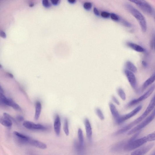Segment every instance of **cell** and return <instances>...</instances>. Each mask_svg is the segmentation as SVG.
I'll use <instances>...</instances> for the list:
<instances>
[{
  "instance_id": "6da1fadb",
  "label": "cell",
  "mask_w": 155,
  "mask_h": 155,
  "mask_svg": "<svg viewBox=\"0 0 155 155\" xmlns=\"http://www.w3.org/2000/svg\"><path fill=\"white\" fill-rule=\"evenodd\" d=\"M155 107V95L151 99L147 108L143 113L137 119L131 122L129 124L124 126L122 128L118 130L116 133L117 135L123 134L132 129L137 125L144 120L153 110Z\"/></svg>"
},
{
  "instance_id": "7a4b0ae2",
  "label": "cell",
  "mask_w": 155,
  "mask_h": 155,
  "mask_svg": "<svg viewBox=\"0 0 155 155\" xmlns=\"http://www.w3.org/2000/svg\"><path fill=\"white\" fill-rule=\"evenodd\" d=\"M125 6L127 10L139 22L142 31L144 32H146L147 30V23L143 15L137 9L129 4H125Z\"/></svg>"
},
{
  "instance_id": "3957f363",
  "label": "cell",
  "mask_w": 155,
  "mask_h": 155,
  "mask_svg": "<svg viewBox=\"0 0 155 155\" xmlns=\"http://www.w3.org/2000/svg\"><path fill=\"white\" fill-rule=\"evenodd\" d=\"M147 142L146 136L136 140L132 137L125 144L124 149L126 151H130L140 147Z\"/></svg>"
},
{
  "instance_id": "277c9868",
  "label": "cell",
  "mask_w": 155,
  "mask_h": 155,
  "mask_svg": "<svg viewBox=\"0 0 155 155\" xmlns=\"http://www.w3.org/2000/svg\"><path fill=\"white\" fill-rule=\"evenodd\" d=\"M155 117V109L150 115L145 118L139 124L131 130L128 133V135H131L137 132L148 125L154 119Z\"/></svg>"
},
{
  "instance_id": "5b68a950",
  "label": "cell",
  "mask_w": 155,
  "mask_h": 155,
  "mask_svg": "<svg viewBox=\"0 0 155 155\" xmlns=\"http://www.w3.org/2000/svg\"><path fill=\"white\" fill-rule=\"evenodd\" d=\"M155 89V84H153L146 92L137 98L134 99L127 105V107H131L138 104L149 97Z\"/></svg>"
},
{
  "instance_id": "8992f818",
  "label": "cell",
  "mask_w": 155,
  "mask_h": 155,
  "mask_svg": "<svg viewBox=\"0 0 155 155\" xmlns=\"http://www.w3.org/2000/svg\"><path fill=\"white\" fill-rule=\"evenodd\" d=\"M130 1L136 5L145 13L149 14L152 13L153 9L151 6L146 1L142 0H132Z\"/></svg>"
},
{
  "instance_id": "52a82bcc",
  "label": "cell",
  "mask_w": 155,
  "mask_h": 155,
  "mask_svg": "<svg viewBox=\"0 0 155 155\" xmlns=\"http://www.w3.org/2000/svg\"><path fill=\"white\" fill-rule=\"evenodd\" d=\"M0 100L1 103L12 107L16 111L18 112L22 111L21 108L19 105L15 103L12 99L6 97L3 93H1Z\"/></svg>"
},
{
  "instance_id": "ba28073f",
  "label": "cell",
  "mask_w": 155,
  "mask_h": 155,
  "mask_svg": "<svg viewBox=\"0 0 155 155\" xmlns=\"http://www.w3.org/2000/svg\"><path fill=\"white\" fill-rule=\"evenodd\" d=\"M142 108V105L139 106L135 108L130 113L124 115H121L119 118L116 121L117 124H121L125 121L130 119L134 116L137 114L141 110Z\"/></svg>"
},
{
  "instance_id": "9c48e42d",
  "label": "cell",
  "mask_w": 155,
  "mask_h": 155,
  "mask_svg": "<svg viewBox=\"0 0 155 155\" xmlns=\"http://www.w3.org/2000/svg\"><path fill=\"white\" fill-rule=\"evenodd\" d=\"M15 140L18 144L21 145H27L31 139L29 137L16 131L13 132Z\"/></svg>"
},
{
  "instance_id": "30bf717a",
  "label": "cell",
  "mask_w": 155,
  "mask_h": 155,
  "mask_svg": "<svg viewBox=\"0 0 155 155\" xmlns=\"http://www.w3.org/2000/svg\"><path fill=\"white\" fill-rule=\"evenodd\" d=\"M23 125L26 129L31 130L43 131L47 129L46 127L42 125L35 124L29 121H24Z\"/></svg>"
},
{
  "instance_id": "8fae6325",
  "label": "cell",
  "mask_w": 155,
  "mask_h": 155,
  "mask_svg": "<svg viewBox=\"0 0 155 155\" xmlns=\"http://www.w3.org/2000/svg\"><path fill=\"white\" fill-rule=\"evenodd\" d=\"M125 75L133 88L136 89L137 87V82L134 73L126 69L125 70Z\"/></svg>"
},
{
  "instance_id": "7c38bea8",
  "label": "cell",
  "mask_w": 155,
  "mask_h": 155,
  "mask_svg": "<svg viewBox=\"0 0 155 155\" xmlns=\"http://www.w3.org/2000/svg\"><path fill=\"white\" fill-rule=\"evenodd\" d=\"M154 145L153 144H151L140 148L133 152L131 155H144L152 148Z\"/></svg>"
},
{
  "instance_id": "4fadbf2b",
  "label": "cell",
  "mask_w": 155,
  "mask_h": 155,
  "mask_svg": "<svg viewBox=\"0 0 155 155\" xmlns=\"http://www.w3.org/2000/svg\"><path fill=\"white\" fill-rule=\"evenodd\" d=\"M28 145L42 149H45L47 148V145L39 141L30 139L29 140Z\"/></svg>"
},
{
  "instance_id": "5bb4252c",
  "label": "cell",
  "mask_w": 155,
  "mask_h": 155,
  "mask_svg": "<svg viewBox=\"0 0 155 155\" xmlns=\"http://www.w3.org/2000/svg\"><path fill=\"white\" fill-rule=\"evenodd\" d=\"M84 124L87 137L90 141L92 139V130L91 124L87 118H86L84 120Z\"/></svg>"
},
{
  "instance_id": "9a60e30c",
  "label": "cell",
  "mask_w": 155,
  "mask_h": 155,
  "mask_svg": "<svg viewBox=\"0 0 155 155\" xmlns=\"http://www.w3.org/2000/svg\"><path fill=\"white\" fill-rule=\"evenodd\" d=\"M74 147L76 153L79 155H84L85 154V148L84 144H82L79 142L75 141Z\"/></svg>"
},
{
  "instance_id": "2e32d148",
  "label": "cell",
  "mask_w": 155,
  "mask_h": 155,
  "mask_svg": "<svg viewBox=\"0 0 155 155\" xmlns=\"http://www.w3.org/2000/svg\"><path fill=\"white\" fill-rule=\"evenodd\" d=\"M61 122L60 117L57 115L54 120V132L57 135H60L61 130Z\"/></svg>"
},
{
  "instance_id": "e0dca14e",
  "label": "cell",
  "mask_w": 155,
  "mask_h": 155,
  "mask_svg": "<svg viewBox=\"0 0 155 155\" xmlns=\"http://www.w3.org/2000/svg\"><path fill=\"white\" fill-rule=\"evenodd\" d=\"M127 46L133 50L139 52H143L145 51V49L140 45L132 42L127 43Z\"/></svg>"
},
{
  "instance_id": "ac0fdd59",
  "label": "cell",
  "mask_w": 155,
  "mask_h": 155,
  "mask_svg": "<svg viewBox=\"0 0 155 155\" xmlns=\"http://www.w3.org/2000/svg\"><path fill=\"white\" fill-rule=\"evenodd\" d=\"M109 105L112 115L114 118L115 121L117 120L119 118L120 115L118 113L115 106L113 104L110 103H109Z\"/></svg>"
},
{
  "instance_id": "d6986e66",
  "label": "cell",
  "mask_w": 155,
  "mask_h": 155,
  "mask_svg": "<svg viewBox=\"0 0 155 155\" xmlns=\"http://www.w3.org/2000/svg\"><path fill=\"white\" fill-rule=\"evenodd\" d=\"M42 109V105L39 101L37 102L35 105V113L34 118L35 120H38L40 117Z\"/></svg>"
},
{
  "instance_id": "ffe728a7",
  "label": "cell",
  "mask_w": 155,
  "mask_h": 155,
  "mask_svg": "<svg viewBox=\"0 0 155 155\" xmlns=\"http://www.w3.org/2000/svg\"><path fill=\"white\" fill-rule=\"evenodd\" d=\"M155 81V72L146 81H145L142 86V89L144 90L152 84Z\"/></svg>"
},
{
  "instance_id": "44dd1931",
  "label": "cell",
  "mask_w": 155,
  "mask_h": 155,
  "mask_svg": "<svg viewBox=\"0 0 155 155\" xmlns=\"http://www.w3.org/2000/svg\"><path fill=\"white\" fill-rule=\"evenodd\" d=\"M0 122L2 125L7 127H11L13 125L12 121L10 118L4 116L1 118Z\"/></svg>"
},
{
  "instance_id": "7402d4cb",
  "label": "cell",
  "mask_w": 155,
  "mask_h": 155,
  "mask_svg": "<svg viewBox=\"0 0 155 155\" xmlns=\"http://www.w3.org/2000/svg\"><path fill=\"white\" fill-rule=\"evenodd\" d=\"M125 66L126 69L133 72L135 73L137 71V69L134 64L130 61H127L126 63Z\"/></svg>"
},
{
  "instance_id": "603a6c76",
  "label": "cell",
  "mask_w": 155,
  "mask_h": 155,
  "mask_svg": "<svg viewBox=\"0 0 155 155\" xmlns=\"http://www.w3.org/2000/svg\"><path fill=\"white\" fill-rule=\"evenodd\" d=\"M63 130L66 134L68 136L69 134V122L67 118H65L64 123Z\"/></svg>"
},
{
  "instance_id": "cb8c5ba5",
  "label": "cell",
  "mask_w": 155,
  "mask_h": 155,
  "mask_svg": "<svg viewBox=\"0 0 155 155\" xmlns=\"http://www.w3.org/2000/svg\"><path fill=\"white\" fill-rule=\"evenodd\" d=\"M117 92L118 95L121 98L123 101H125L126 98V96L123 90L121 88H119L117 89Z\"/></svg>"
},
{
  "instance_id": "d4e9b609",
  "label": "cell",
  "mask_w": 155,
  "mask_h": 155,
  "mask_svg": "<svg viewBox=\"0 0 155 155\" xmlns=\"http://www.w3.org/2000/svg\"><path fill=\"white\" fill-rule=\"evenodd\" d=\"M78 136L79 138V142L82 144H84V138L83 131L79 129L78 130Z\"/></svg>"
},
{
  "instance_id": "484cf974",
  "label": "cell",
  "mask_w": 155,
  "mask_h": 155,
  "mask_svg": "<svg viewBox=\"0 0 155 155\" xmlns=\"http://www.w3.org/2000/svg\"><path fill=\"white\" fill-rule=\"evenodd\" d=\"M125 144L124 145V143L120 142L115 144L113 148V150L115 151H120L123 147L124 148Z\"/></svg>"
},
{
  "instance_id": "4316f807",
  "label": "cell",
  "mask_w": 155,
  "mask_h": 155,
  "mask_svg": "<svg viewBox=\"0 0 155 155\" xmlns=\"http://www.w3.org/2000/svg\"><path fill=\"white\" fill-rule=\"evenodd\" d=\"M96 113L100 118L102 120L104 119L105 117L102 110L99 108H97L96 110Z\"/></svg>"
},
{
  "instance_id": "83f0119b",
  "label": "cell",
  "mask_w": 155,
  "mask_h": 155,
  "mask_svg": "<svg viewBox=\"0 0 155 155\" xmlns=\"http://www.w3.org/2000/svg\"><path fill=\"white\" fill-rule=\"evenodd\" d=\"M146 137L147 142L155 141V132Z\"/></svg>"
},
{
  "instance_id": "f1b7e54d",
  "label": "cell",
  "mask_w": 155,
  "mask_h": 155,
  "mask_svg": "<svg viewBox=\"0 0 155 155\" xmlns=\"http://www.w3.org/2000/svg\"><path fill=\"white\" fill-rule=\"evenodd\" d=\"M110 17L111 19L115 21H120L121 19L120 16H118L117 15L114 13H111Z\"/></svg>"
},
{
  "instance_id": "f546056e",
  "label": "cell",
  "mask_w": 155,
  "mask_h": 155,
  "mask_svg": "<svg viewBox=\"0 0 155 155\" xmlns=\"http://www.w3.org/2000/svg\"><path fill=\"white\" fill-rule=\"evenodd\" d=\"M92 5L90 2H87L85 3L84 5V7L87 11H89L92 8Z\"/></svg>"
},
{
  "instance_id": "4dcf8cb0",
  "label": "cell",
  "mask_w": 155,
  "mask_h": 155,
  "mask_svg": "<svg viewBox=\"0 0 155 155\" xmlns=\"http://www.w3.org/2000/svg\"><path fill=\"white\" fill-rule=\"evenodd\" d=\"M42 4L44 7L47 8L50 7L51 5V4L48 0H43Z\"/></svg>"
},
{
  "instance_id": "1f68e13d",
  "label": "cell",
  "mask_w": 155,
  "mask_h": 155,
  "mask_svg": "<svg viewBox=\"0 0 155 155\" xmlns=\"http://www.w3.org/2000/svg\"><path fill=\"white\" fill-rule=\"evenodd\" d=\"M121 22L122 24L126 27H130L132 26V25L129 22L123 19H121Z\"/></svg>"
},
{
  "instance_id": "d6a6232c",
  "label": "cell",
  "mask_w": 155,
  "mask_h": 155,
  "mask_svg": "<svg viewBox=\"0 0 155 155\" xmlns=\"http://www.w3.org/2000/svg\"><path fill=\"white\" fill-rule=\"evenodd\" d=\"M110 14H111L108 12L103 11L101 13V15L103 18H107L110 16Z\"/></svg>"
},
{
  "instance_id": "836d02e7",
  "label": "cell",
  "mask_w": 155,
  "mask_h": 155,
  "mask_svg": "<svg viewBox=\"0 0 155 155\" xmlns=\"http://www.w3.org/2000/svg\"><path fill=\"white\" fill-rule=\"evenodd\" d=\"M16 120L18 122H23L24 120V117L21 115H18L16 117Z\"/></svg>"
},
{
  "instance_id": "e575fe53",
  "label": "cell",
  "mask_w": 155,
  "mask_h": 155,
  "mask_svg": "<svg viewBox=\"0 0 155 155\" xmlns=\"http://www.w3.org/2000/svg\"><path fill=\"white\" fill-rule=\"evenodd\" d=\"M112 99L113 101L117 105H120V103L116 98L114 96H113L112 97Z\"/></svg>"
},
{
  "instance_id": "d590c367",
  "label": "cell",
  "mask_w": 155,
  "mask_h": 155,
  "mask_svg": "<svg viewBox=\"0 0 155 155\" xmlns=\"http://www.w3.org/2000/svg\"><path fill=\"white\" fill-rule=\"evenodd\" d=\"M52 3L54 5H57L59 4L60 1L59 0H51Z\"/></svg>"
},
{
  "instance_id": "8d00e7d4",
  "label": "cell",
  "mask_w": 155,
  "mask_h": 155,
  "mask_svg": "<svg viewBox=\"0 0 155 155\" xmlns=\"http://www.w3.org/2000/svg\"><path fill=\"white\" fill-rule=\"evenodd\" d=\"M93 12L96 15L98 16L99 15V12L96 8H94L93 9Z\"/></svg>"
},
{
  "instance_id": "74e56055",
  "label": "cell",
  "mask_w": 155,
  "mask_h": 155,
  "mask_svg": "<svg viewBox=\"0 0 155 155\" xmlns=\"http://www.w3.org/2000/svg\"><path fill=\"white\" fill-rule=\"evenodd\" d=\"M0 35L3 38H6V33L3 30H1L0 32Z\"/></svg>"
},
{
  "instance_id": "f35d334b",
  "label": "cell",
  "mask_w": 155,
  "mask_h": 155,
  "mask_svg": "<svg viewBox=\"0 0 155 155\" xmlns=\"http://www.w3.org/2000/svg\"><path fill=\"white\" fill-rule=\"evenodd\" d=\"M142 64L143 66L145 67H147L148 66V64L145 61H142Z\"/></svg>"
},
{
  "instance_id": "ab89813d",
  "label": "cell",
  "mask_w": 155,
  "mask_h": 155,
  "mask_svg": "<svg viewBox=\"0 0 155 155\" xmlns=\"http://www.w3.org/2000/svg\"><path fill=\"white\" fill-rule=\"evenodd\" d=\"M68 1L70 4H74L76 3V1L75 0H68Z\"/></svg>"
},
{
  "instance_id": "60d3db41",
  "label": "cell",
  "mask_w": 155,
  "mask_h": 155,
  "mask_svg": "<svg viewBox=\"0 0 155 155\" xmlns=\"http://www.w3.org/2000/svg\"><path fill=\"white\" fill-rule=\"evenodd\" d=\"M153 43V44L154 47V50L155 51V35H154V38Z\"/></svg>"
},
{
  "instance_id": "b9f144b4",
  "label": "cell",
  "mask_w": 155,
  "mask_h": 155,
  "mask_svg": "<svg viewBox=\"0 0 155 155\" xmlns=\"http://www.w3.org/2000/svg\"><path fill=\"white\" fill-rule=\"evenodd\" d=\"M8 74L9 75V76H10V77L12 78L13 77V76L12 74H10V73H8Z\"/></svg>"
},
{
  "instance_id": "7bdbcfd3",
  "label": "cell",
  "mask_w": 155,
  "mask_h": 155,
  "mask_svg": "<svg viewBox=\"0 0 155 155\" xmlns=\"http://www.w3.org/2000/svg\"><path fill=\"white\" fill-rule=\"evenodd\" d=\"M151 155H155V151L153 152Z\"/></svg>"
},
{
  "instance_id": "ee69618b",
  "label": "cell",
  "mask_w": 155,
  "mask_h": 155,
  "mask_svg": "<svg viewBox=\"0 0 155 155\" xmlns=\"http://www.w3.org/2000/svg\"></svg>"
}]
</instances>
